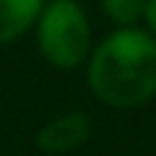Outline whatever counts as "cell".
Segmentation results:
<instances>
[{
	"label": "cell",
	"mask_w": 156,
	"mask_h": 156,
	"mask_svg": "<svg viewBox=\"0 0 156 156\" xmlns=\"http://www.w3.org/2000/svg\"><path fill=\"white\" fill-rule=\"evenodd\" d=\"M90 93L112 110H134L156 96V38L143 27H112L85 63Z\"/></svg>",
	"instance_id": "obj_1"
},
{
	"label": "cell",
	"mask_w": 156,
	"mask_h": 156,
	"mask_svg": "<svg viewBox=\"0 0 156 156\" xmlns=\"http://www.w3.org/2000/svg\"><path fill=\"white\" fill-rule=\"evenodd\" d=\"M47 0H0V47L19 41L36 27Z\"/></svg>",
	"instance_id": "obj_4"
},
{
	"label": "cell",
	"mask_w": 156,
	"mask_h": 156,
	"mask_svg": "<svg viewBox=\"0 0 156 156\" xmlns=\"http://www.w3.org/2000/svg\"><path fill=\"white\" fill-rule=\"evenodd\" d=\"M88 137H90V118L80 110H71L49 118L36 132V148L47 156H60L85 145Z\"/></svg>",
	"instance_id": "obj_3"
},
{
	"label": "cell",
	"mask_w": 156,
	"mask_h": 156,
	"mask_svg": "<svg viewBox=\"0 0 156 156\" xmlns=\"http://www.w3.org/2000/svg\"><path fill=\"white\" fill-rule=\"evenodd\" d=\"M99 5L115 27H137L145 14V0H99Z\"/></svg>",
	"instance_id": "obj_5"
},
{
	"label": "cell",
	"mask_w": 156,
	"mask_h": 156,
	"mask_svg": "<svg viewBox=\"0 0 156 156\" xmlns=\"http://www.w3.org/2000/svg\"><path fill=\"white\" fill-rule=\"evenodd\" d=\"M33 33L41 58L52 69H85L93 49V27L80 0H47Z\"/></svg>",
	"instance_id": "obj_2"
},
{
	"label": "cell",
	"mask_w": 156,
	"mask_h": 156,
	"mask_svg": "<svg viewBox=\"0 0 156 156\" xmlns=\"http://www.w3.org/2000/svg\"><path fill=\"white\" fill-rule=\"evenodd\" d=\"M143 27L156 38V0H145V14H143Z\"/></svg>",
	"instance_id": "obj_6"
}]
</instances>
